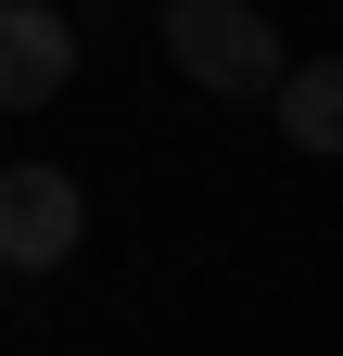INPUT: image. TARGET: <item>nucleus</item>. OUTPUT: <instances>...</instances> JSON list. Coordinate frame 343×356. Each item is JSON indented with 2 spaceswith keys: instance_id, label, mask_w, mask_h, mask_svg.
<instances>
[{
  "instance_id": "f257e3e1",
  "label": "nucleus",
  "mask_w": 343,
  "mask_h": 356,
  "mask_svg": "<svg viewBox=\"0 0 343 356\" xmlns=\"http://www.w3.org/2000/svg\"><path fill=\"white\" fill-rule=\"evenodd\" d=\"M165 64L217 102H267L280 89V26L254 0H165Z\"/></svg>"
},
{
  "instance_id": "f03ea898",
  "label": "nucleus",
  "mask_w": 343,
  "mask_h": 356,
  "mask_svg": "<svg viewBox=\"0 0 343 356\" xmlns=\"http://www.w3.org/2000/svg\"><path fill=\"white\" fill-rule=\"evenodd\" d=\"M90 204H76L64 165H0V267H64Z\"/></svg>"
},
{
  "instance_id": "7ed1b4c3",
  "label": "nucleus",
  "mask_w": 343,
  "mask_h": 356,
  "mask_svg": "<svg viewBox=\"0 0 343 356\" xmlns=\"http://www.w3.org/2000/svg\"><path fill=\"white\" fill-rule=\"evenodd\" d=\"M64 76H76V26L51 0H0V115L64 102Z\"/></svg>"
},
{
  "instance_id": "20e7f679",
  "label": "nucleus",
  "mask_w": 343,
  "mask_h": 356,
  "mask_svg": "<svg viewBox=\"0 0 343 356\" xmlns=\"http://www.w3.org/2000/svg\"><path fill=\"white\" fill-rule=\"evenodd\" d=\"M280 140L292 153H343V76L331 64H280Z\"/></svg>"
},
{
  "instance_id": "39448f33",
  "label": "nucleus",
  "mask_w": 343,
  "mask_h": 356,
  "mask_svg": "<svg viewBox=\"0 0 343 356\" xmlns=\"http://www.w3.org/2000/svg\"><path fill=\"white\" fill-rule=\"evenodd\" d=\"M0 293H13V267H0Z\"/></svg>"
}]
</instances>
